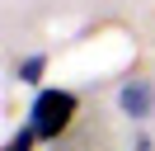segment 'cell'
<instances>
[{
	"mask_svg": "<svg viewBox=\"0 0 155 151\" xmlns=\"http://www.w3.org/2000/svg\"><path fill=\"white\" fill-rule=\"evenodd\" d=\"M75 113H80V99L71 90H42L33 99V109H28V128H33L38 142H57V137L71 132Z\"/></svg>",
	"mask_w": 155,
	"mask_h": 151,
	"instance_id": "6da1fadb",
	"label": "cell"
},
{
	"mask_svg": "<svg viewBox=\"0 0 155 151\" xmlns=\"http://www.w3.org/2000/svg\"><path fill=\"white\" fill-rule=\"evenodd\" d=\"M42 71H47V57H24V61H19V80H42Z\"/></svg>",
	"mask_w": 155,
	"mask_h": 151,
	"instance_id": "3957f363",
	"label": "cell"
},
{
	"mask_svg": "<svg viewBox=\"0 0 155 151\" xmlns=\"http://www.w3.org/2000/svg\"><path fill=\"white\" fill-rule=\"evenodd\" d=\"M33 142H38V137H33V128H24V132H19V137H14V142H10L5 151H28Z\"/></svg>",
	"mask_w": 155,
	"mask_h": 151,
	"instance_id": "277c9868",
	"label": "cell"
},
{
	"mask_svg": "<svg viewBox=\"0 0 155 151\" xmlns=\"http://www.w3.org/2000/svg\"><path fill=\"white\" fill-rule=\"evenodd\" d=\"M117 104H122L127 118H150V113H155V85L141 80V76H132V80L117 90Z\"/></svg>",
	"mask_w": 155,
	"mask_h": 151,
	"instance_id": "7a4b0ae2",
	"label": "cell"
}]
</instances>
